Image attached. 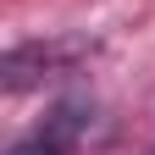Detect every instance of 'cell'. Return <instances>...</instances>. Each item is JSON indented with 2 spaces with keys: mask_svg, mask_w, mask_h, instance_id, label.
I'll return each mask as SVG.
<instances>
[{
  "mask_svg": "<svg viewBox=\"0 0 155 155\" xmlns=\"http://www.w3.org/2000/svg\"><path fill=\"white\" fill-rule=\"evenodd\" d=\"M78 45H17L6 55V89H33V83H45V78H61L78 67Z\"/></svg>",
  "mask_w": 155,
  "mask_h": 155,
  "instance_id": "obj_1",
  "label": "cell"
},
{
  "mask_svg": "<svg viewBox=\"0 0 155 155\" xmlns=\"http://www.w3.org/2000/svg\"><path fill=\"white\" fill-rule=\"evenodd\" d=\"M83 122H89L83 105H55V111L45 116V127L28 133L22 144H11L6 155H72L78 139H83Z\"/></svg>",
  "mask_w": 155,
  "mask_h": 155,
  "instance_id": "obj_2",
  "label": "cell"
}]
</instances>
